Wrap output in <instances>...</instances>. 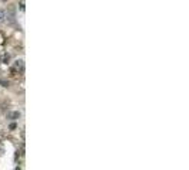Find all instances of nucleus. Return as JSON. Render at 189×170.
Masks as SVG:
<instances>
[{"mask_svg": "<svg viewBox=\"0 0 189 170\" xmlns=\"http://www.w3.org/2000/svg\"><path fill=\"white\" fill-rule=\"evenodd\" d=\"M13 71H19V72L24 71V61H23V60H16V61H14Z\"/></svg>", "mask_w": 189, "mask_h": 170, "instance_id": "1", "label": "nucleus"}, {"mask_svg": "<svg viewBox=\"0 0 189 170\" xmlns=\"http://www.w3.org/2000/svg\"><path fill=\"white\" fill-rule=\"evenodd\" d=\"M20 118V112L19 111H10L7 112V119H12V121H16V119Z\"/></svg>", "mask_w": 189, "mask_h": 170, "instance_id": "2", "label": "nucleus"}, {"mask_svg": "<svg viewBox=\"0 0 189 170\" xmlns=\"http://www.w3.org/2000/svg\"><path fill=\"white\" fill-rule=\"evenodd\" d=\"M0 62H1V64H9V62H10V54L4 52V54L0 57Z\"/></svg>", "mask_w": 189, "mask_h": 170, "instance_id": "3", "label": "nucleus"}, {"mask_svg": "<svg viewBox=\"0 0 189 170\" xmlns=\"http://www.w3.org/2000/svg\"><path fill=\"white\" fill-rule=\"evenodd\" d=\"M4 19H6V14H4V12H3V10H0V24L4 21Z\"/></svg>", "mask_w": 189, "mask_h": 170, "instance_id": "4", "label": "nucleus"}, {"mask_svg": "<svg viewBox=\"0 0 189 170\" xmlns=\"http://www.w3.org/2000/svg\"><path fill=\"white\" fill-rule=\"evenodd\" d=\"M10 129H16V124H12V125H10Z\"/></svg>", "mask_w": 189, "mask_h": 170, "instance_id": "5", "label": "nucleus"}, {"mask_svg": "<svg viewBox=\"0 0 189 170\" xmlns=\"http://www.w3.org/2000/svg\"><path fill=\"white\" fill-rule=\"evenodd\" d=\"M16 170H21V169H20V167H19V166H17V167H16Z\"/></svg>", "mask_w": 189, "mask_h": 170, "instance_id": "6", "label": "nucleus"}, {"mask_svg": "<svg viewBox=\"0 0 189 170\" xmlns=\"http://www.w3.org/2000/svg\"><path fill=\"white\" fill-rule=\"evenodd\" d=\"M0 1H7V0H0Z\"/></svg>", "mask_w": 189, "mask_h": 170, "instance_id": "7", "label": "nucleus"}, {"mask_svg": "<svg viewBox=\"0 0 189 170\" xmlns=\"http://www.w3.org/2000/svg\"><path fill=\"white\" fill-rule=\"evenodd\" d=\"M0 139H1V135H0Z\"/></svg>", "mask_w": 189, "mask_h": 170, "instance_id": "8", "label": "nucleus"}]
</instances>
